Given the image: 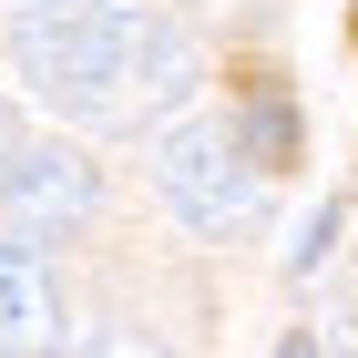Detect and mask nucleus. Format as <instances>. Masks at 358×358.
Wrapping results in <instances>:
<instances>
[{
  "mask_svg": "<svg viewBox=\"0 0 358 358\" xmlns=\"http://www.w3.org/2000/svg\"><path fill=\"white\" fill-rule=\"evenodd\" d=\"M10 62L83 134H134L205 83L194 41L143 0H10Z\"/></svg>",
  "mask_w": 358,
  "mask_h": 358,
  "instance_id": "f257e3e1",
  "label": "nucleus"
},
{
  "mask_svg": "<svg viewBox=\"0 0 358 358\" xmlns=\"http://www.w3.org/2000/svg\"><path fill=\"white\" fill-rule=\"evenodd\" d=\"M154 194H164V215L185 236H236L256 215V164H246V143H236V123H215V113L174 123L164 154H154Z\"/></svg>",
  "mask_w": 358,
  "mask_h": 358,
  "instance_id": "f03ea898",
  "label": "nucleus"
},
{
  "mask_svg": "<svg viewBox=\"0 0 358 358\" xmlns=\"http://www.w3.org/2000/svg\"><path fill=\"white\" fill-rule=\"evenodd\" d=\"M92 205H103V174H92L83 143H31L10 164V185H0V236L10 246H52L72 225H92Z\"/></svg>",
  "mask_w": 358,
  "mask_h": 358,
  "instance_id": "7ed1b4c3",
  "label": "nucleus"
},
{
  "mask_svg": "<svg viewBox=\"0 0 358 358\" xmlns=\"http://www.w3.org/2000/svg\"><path fill=\"white\" fill-rule=\"evenodd\" d=\"M52 348H72V307L41 256L0 236V358H52Z\"/></svg>",
  "mask_w": 358,
  "mask_h": 358,
  "instance_id": "20e7f679",
  "label": "nucleus"
},
{
  "mask_svg": "<svg viewBox=\"0 0 358 358\" xmlns=\"http://www.w3.org/2000/svg\"><path fill=\"white\" fill-rule=\"evenodd\" d=\"M236 143H246V164H256V174H276V164H297L307 123H297V103H287L276 83H256V92H246V113H236Z\"/></svg>",
  "mask_w": 358,
  "mask_h": 358,
  "instance_id": "39448f33",
  "label": "nucleus"
},
{
  "mask_svg": "<svg viewBox=\"0 0 358 358\" xmlns=\"http://www.w3.org/2000/svg\"><path fill=\"white\" fill-rule=\"evenodd\" d=\"M338 246V205H317V215H307V236H297V256H287V266L297 276H317V256Z\"/></svg>",
  "mask_w": 358,
  "mask_h": 358,
  "instance_id": "423d86ee",
  "label": "nucleus"
},
{
  "mask_svg": "<svg viewBox=\"0 0 358 358\" xmlns=\"http://www.w3.org/2000/svg\"><path fill=\"white\" fill-rule=\"evenodd\" d=\"M83 358H164V348H154V338H134V328H123V338H92Z\"/></svg>",
  "mask_w": 358,
  "mask_h": 358,
  "instance_id": "0eeeda50",
  "label": "nucleus"
},
{
  "mask_svg": "<svg viewBox=\"0 0 358 358\" xmlns=\"http://www.w3.org/2000/svg\"><path fill=\"white\" fill-rule=\"evenodd\" d=\"M21 154H31V143H21V113L0 103V185H10V164H21Z\"/></svg>",
  "mask_w": 358,
  "mask_h": 358,
  "instance_id": "6e6552de",
  "label": "nucleus"
},
{
  "mask_svg": "<svg viewBox=\"0 0 358 358\" xmlns=\"http://www.w3.org/2000/svg\"><path fill=\"white\" fill-rule=\"evenodd\" d=\"M338 348L358 358V287H348V307H338Z\"/></svg>",
  "mask_w": 358,
  "mask_h": 358,
  "instance_id": "1a4fd4ad",
  "label": "nucleus"
},
{
  "mask_svg": "<svg viewBox=\"0 0 358 358\" xmlns=\"http://www.w3.org/2000/svg\"><path fill=\"white\" fill-rule=\"evenodd\" d=\"M276 358H317V338H287V348H276Z\"/></svg>",
  "mask_w": 358,
  "mask_h": 358,
  "instance_id": "9d476101",
  "label": "nucleus"
}]
</instances>
